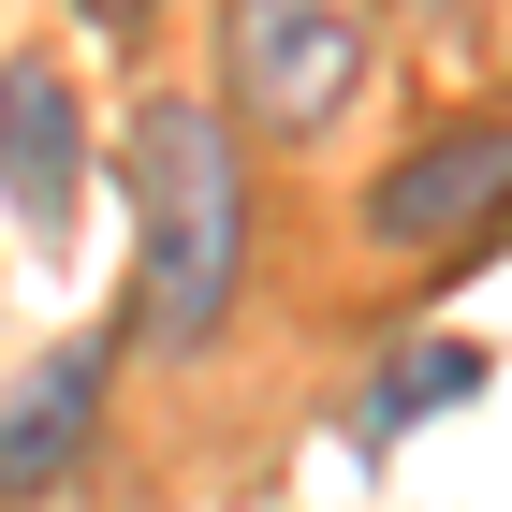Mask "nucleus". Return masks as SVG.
<instances>
[{
  "mask_svg": "<svg viewBox=\"0 0 512 512\" xmlns=\"http://www.w3.org/2000/svg\"><path fill=\"white\" fill-rule=\"evenodd\" d=\"M498 205H512V132L483 118V132H439V147H410V161L381 176V205H366V220H381L395 249H454V235H483Z\"/></svg>",
  "mask_w": 512,
  "mask_h": 512,
  "instance_id": "7ed1b4c3",
  "label": "nucleus"
},
{
  "mask_svg": "<svg viewBox=\"0 0 512 512\" xmlns=\"http://www.w3.org/2000/svg\"><path fill=\"white\" fill-rule=\"evenodd\" d=\"M88 410H103V366H88V352H44L30 381H15V410H0V498H44V483L74 469Z\"/></svg>",
  "mask_w": 512,
  "mask_h": 512,
  "instance_id": "39448f33",
  "label": "nucleus"
},
{
  "mask_svg": "<svg viewBox=\"0 0 512 512\" xmlns=\"http://www.w3.org/2000/svg\"><path fill=\"white\" fill-rule=\"evenodd\" d=\"M0 191H15L30 235H74V88H59V59L0 74Z\"/></svg>",
  "mask_w": 512,
  "mask_h": 512,
  "instance_id": "20e7f679",
  "label": "nucleus"
},
{
  "mask_svg": "<svg viewBox=\"0 0 512 512\" xmlns=\"http://www.w3.org/2000/svg\"><path fill=\"white\" fill-rule=\"evenodd\" d=\"M88 15H103V30H132V15H147V0H88Z\"/></svg>",
  "mask_w": 512,
  "mask_h": 512,
  "instance_id": "0eeeda50",
  "label": "nucleus"
},
{
  "mask_svg": "<svg viewBox=\"0 0 512 512\" xmlns=\"http://www.w3.org/2000/svg\"><path fill=\"white\" fill-rule=\"evenodd\" d=\"M469 381H483L469 337H425V352H395V366H381V425H425L439 395H469Z\"/></svg>",
  "mask_w": 512,
  "mask_h": 512,
  "instance_id": "423d86ee",
  "label": "nucleus"
},
{
  "mask_svg": "<svg viewBox=\"0 0 512 512\" xmlns=\"http://www.w3.org/2000/svg\"><path fill=\"white\" fill-rule=\"evenodd\" d=\"M132 220H147V337L161 352H191L220 293H235V132L205 118V103H147L132 118Z\"/></svg>",
  "mask_w": 512,
  "mask_h": 512,
  "instance_id": "f257e3e1",
  "label": "nucleus"
},
{
  "mask_svg": "<svg viewBox=\"0 0 512 512\" xmlns=\"http://www.w3.org/2000/svg\"><path fill=\"white\" fill-rule=\"evenodd\" d=\"M366 74V30L352 0H235V88L264 132H322Z\"/></svg>",
  "mask_w": 512,
  "mask_h": 512,
  "instance_id": "f03ea898",
  "label": "nucleus"
}]
</instances>
